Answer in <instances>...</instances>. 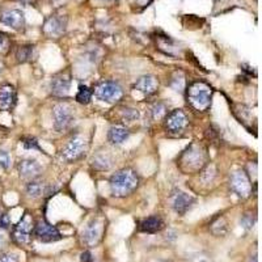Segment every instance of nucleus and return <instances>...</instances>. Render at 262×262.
I'll use <instances>...</instances> for the list:
<instances>
[{"mask_svg": "<svg viewBox=\"0 0 262 262\" xmlns=\"http://www.w3.org/2000/svg\"><path fill=\"white\" fill-rule=\"evenodd\" d=\"M138 185H139V176L137 175L134 169L131 168H123L116 172L110 177L109 181L110 193L117 198L130 195L137 189Z\"/></svg>", "mask_w": 262, "mask_h": 262, "instance_id": "nucleus-1", "label": "nucleus"}, {"mask_svg": "<svg viewBox=\"0 0 262 262\" xmlns=\"http://www.w3.org/2000/svg\"><path fill=\"white\" fill-rule=\"evenodd\" d=\"M207 153L206 150L201 144L191 143L187 146L186 150L180 155L178 164L184 171L186 172H196L201 171L206 166Z\"/></svg>", "mask_w": 262, "mask_h": 262, "instance_id": "nucleus-2", "label": "nucleus"}, {"mask_svg": "<svg viewBox=\"0 0 262 262\" xmlns=\"http://www.w3.org/2000/svg\"><path fill=\"white\" fill-rule=\"evenodd\" d=\"M186 99L195 110L205 112L210 108L212 100V89L207 83L195 81L186 89Z\"/></svg>", "mask_w": 262, "mask_h": 262, "instance_id": "nucleus-3", "label": "nucleus"}, {"mask_svg": "<svg viewBox=\"0 0 262 262\" xmlns=\"http://www.w3.org/2000/svg\"><path fill=\"white\" fill-rule=\"evenodd\" d=\"M53 121L54 128L58 133H64L69 130L75 121V113L72 106L66 101L56 103L53 108Z\"/></svg>", "mask_w": 262, "mask_h": 262, "instance_id": "nucleus-4", "label": "nucleus"}, {"mask_svg": "<svg viewBox=\"0 0 262 262\" xmlns=\"http://www.w3.org/2000/svg\"><path fill=\"white\" fill-rule=\"evenodd\" d=\"M88 139L84 135H74V137L67 142L64 147H63L62 152V159H64L66 161L69 162H75L76 160L81 159L84 156V153L88 150Z\"/></svg>", "mask_w": 262, "mask_h": 262, "instance_id": "nucleus-5", "label": "nucleus"}, {"mask_svg": "<svg viewBox=\"0 0 262 262\" xmlns=\"http://www.w3.org/2000/svg\"><path fill=\"white\" fill-rule=\"evenodd\" d=\"M94 94L100 101L114 104L121 101V99L123 97V89L117 81L106 80L97 85L94 89Z\"/></svg>", "mask_w": 262, "mask_h": 262, "instance_id": "nucleus-6", "label": "nucleus"}, {"mask_svg": "<svg viewBox=\"0 0 262 262\" xmlns=\"http://www.w3.org/2000/svg\"><path fill=\"white\" fill-rule=\"evenodd\" d=\"M35 230V222H33V216L25 212L20 222L13 227L12 230V239L16 244L19 245H26L30 243L31 232Z\"/></svg>", "mask_w": 262, "mask_h": 262, "instance_id": "nucleus-7", "label": "nucleus"}, {"mask_svg": "<svg viewBox=\"0 0 262 262\" xmlns=\"http://www.w3.org/2000/svg\"><path fill=\"white\" fill-rule=\"evenodd\" d=\"M230 186L231 190L240 198H248L252 194V182L248 177L247 172L243 169L232 172L230 176Z\"/></svg>", "mask_w": 262, "mask_h": 262, "instance_id": "nucleus-8", "label": "nucleus"}, {"mask_svg": "<svg viewBox=\"0 0 262 262\" xmlns=\"http://www.w3.org/2000/svg\"><path fill=\"white\" fill-rule=\"evenodd\" d=\"M169 205L178 215H185L195 205V198L180 189H175L169 195Z\"/></svg>", "mask_w": 262, "mask_h": 262, "instance_id": "nucleus-9", "label": "nucleus"}, {"mask_svg": "<svg viewBox=\"0 0 262 262\" xmlns=\"http://www.w3.org/2000/svg\"><path fill=\"white\" fill-rule=\"evenodd\" d=\"M35 236L42 243H55L62 239V235L58 228L47 222L46 219H41L35 224Z\"/></svg>", "mask_w": 262, "mask_h": 262, "instance_id": "nucleus-10", "label": "nucleus"}, {"mask_svg": "<svg viewBox=\"0 0 262 262\" xmlns=\"http://www.w3.org/2000/svg\"><path fill=\"white\" fill-rule=\"evenodd\" d=\"M164 118L166 130L171 134H181L187 126V117L181 109L172 110Z\"/></svg>", "mask_w": 262, "mask_h": 262, "instance_id": "nucleus-11", "label": "nucleus"}, {"mask_svg": "<svg viewBox=\"0 0 262 262\" xmlns=\"http://www.w3.org/2000/svg\"><path fill=\"white\" fill-rule=\"evenodd\" d=\"M104 232V220L100 218L92 219L83 231V241L88 247H96L100 243Z\"/></svg>", "mask_w": 262, "mask_h": 262, "instance_id": "nucleus-12", "label": "nucleus"}, {"mask_svg": "<svg viewBox=\"0 0 262 262\" xmlns=\"http://www.w3.org/2000/svg\"><path fill=\"white\" fill-rule=\"evenodd\" d=\"M71 88V75L69 72H59L55 76H53L50 83L51 94L54 97H66L70 93Z\"/></svg>", "mask_w": 262, "mask_h": 262, "instance_id": "nucleus-13", "label": "nucleus"}, {"mask_svg": "<svg viewBox=\"0 0 262 262\" xmlns=\"http://www.w3.org/2000/svg\"><path fill=\"white\" fill-rule=\"evenodd\" d=\"M67 28V19L63 16H51L44 24V33L49 37H60Z\"/></svg>", "mask_w": 262, "mask_h": 262, "instance_id": "nucleus-14", "label": "nucleus"}, {"mask_svg": "<svg viewBox=\"0 0 262 262\" xmlns=\"http://www.w3.org/2000/svg\"><path fill=\"white\" fill-rule=\"evenodd\" d=\"M17 171H19L20 177L26 178V180H35L41 175L40 162L35 159H22L17 162Z\"/></svg>", "mask_w": 262, "mask_h": 262, "instance_id": "nucleus-15", "label": "nucleus"}, {"mask_svg": "<svg viewBox=\"0 0 262 262\" xmlns=\"http://www.w3.org/2000/svg\"><path fill=\"white\" fill-rule=\"evenodd\" d=\"M16 101H17V93L15 87L8 83L0 85V110L3 112L11 110L16 105Z\"/></svg>", "mask_w": 262, "mask_h": 262, "instance_id": "nucleus-16", "label": "nucleus"}, {"mask_svg": "<svg viewBox=\"0 0 262 262\" xmlns=\"http://www.w3.org/2000/svg\"><path fill=\"white\" fill-rule=\"evenodd\" d=\"M134 89L143 93L144 96H151V94L156 93L157 89H159V80H157L156 76L153 75L141 76L135 83Z\"/></svg>", "mask_w": 262, "mask_h": 262, "instance_id": "nucleus-17", "label": "nucleus"}, {"mask_svg": "<svg viewBox=\"0 0 262 262\" xmlns=\"http://www.w3.org/2000/svg\"><path fill=\"white\" fill-rule=\"evenodd\" d=\"M0 21L15 30H21L25 26V17L20 10L7 11L0 16Z\"/></svg>", "mask_w": 262, "mask_h": 262, "instance_id": "nucleus-18", "label": "nucleus"}, {"mask_svg": "<svg viewBox=\"0 0 262 262\" xmlns=\"http://www.w3.org/2000/svg\"><path fill=\"white\" fill-rule=\"evenodd\" d=\"M131 131L126 125H113L108 131V141L113 144V146H121L125 143L130 137Z\"/></svg>", "mask_w": 262, "mask_h": 262, "instance_id": "nucleus-19", "label": "nucleus"}, {"mask_svg": "<svg viewBox=\"0 0 262 262\" xmlns=\"http://www.w3.org/2000/svg\"><path fill=\"white\" fill-rule=\"evenodd\" d=\"M164 220L160 216L152 215L148 218L143 219L139 224V231L144 234H156L160 232L164 228Z\"/></svg>", "mask_w": 262, "mask_h": 262, "instance_id": "nucleus-20", "label": "nucleus"}, {"mask_svg": "<svg viewBox=\"0 0 262 262\" xmlns=\"http://www.w3.org/2000/svg\"><path fill=\"white\" fill-rule=\"evenodd\" d=\"M47 193V186L41 178H35V180H30L26 185V194H28L29 198L31 200H38L44 194Z\"/></svg>", "mask_w": 262, "mask_h": 262, "instance_id": "nucleus-21", "label": "nucleus"}, {"mask_svg": "<svg viewBox=\"0 0 262 262\" xmlns=\"http://www.w3.org/2000/svg\"><path fill=\"white\" fill-rule=\"evenodd\" d=\"M185 84H186V81H185L184 72L177 70V71H175L172 74L171 79H169V87H171L173 91L184 93Z\"/></svg>", "mask_w": 262, "mask_h": 262, "instance_id": "nucleus-22", "label": "nucleus"}, {"mask_svg": "<svg viewBox=\"0 0 262 262\" xmlns=\"http://www.w3.org/2000/svg\"><path fill=\"white\" fill-rule=\"evenodd\" d=\"M36 49L33 45H24V46H20L16 51V58H17V62L19 63H28L33 60L35 58Z\"/></svg>", "mask_w": 262, "mask_h": 262, "instance_id": "nucleus-23", "label": "nucleus"}, {"mask_svg": "<svg viewBox=\"0 0 262 262\" xmlns=\"http://www.w3.org/2000/svg\"><path fill=\"white\" fill-rule=\"evenodd\" d=\"M92 167L97 171H108L112 167V159L108 153H97L92 159Z\"/></svg>", "mask_w": 262, "mask_h": 262, "instance_id": "nucleus-24", "label": "nucleus"}, {"mask_svg": "<svg viewBox=\"0 0 262 262\" xmlns=\"http://www.w3.org/2000/svg\"><path fill=\"white\" fill-rule=\"evenodd\" d=\"M211 232L215 236H224L228 232V222L224 216H219L216 218L214 222L211 223V227H210Z\"/></svg>", "mask_w": 262, "mask_h": 262, "instance_id": "nucleus-25", "label": "nucleus"}, {"mask_svg": "<svg viewBox=\"0 0 262 262\" xmlns=\"http://www.w3.org/2000/svg\"><path fill=\"white\" fill-rule=\"evenodd\" d=\"M92 96H93V92H92L91 88L87 87V85L80 84L79 85L78 93H76V96H75V100L78 101L79 104L87 105V104L91 103Z\"/></svg>", "mask_w": 262, "mask_h": 262, "instance_id": "nucleus-26", "label": "nucleus"}, {"mask_svg": "<svg viewBox=\"0 0 262 262\" xmlns=\"http://www.w3.org/2000/svg\"><path fill=\"white\" fill-rule=\"evenodd\" d=\"M121 118L122 122H123L122 125L133 123V122L139 119V112H138V109H134V108H123L121 112Z\"/></svg>", "mask_w": 262, "mask_h": 262, "instance_id": "nucleus-27", "label": "nucleus"}, {"mask_svg": "<svg viewBox=\"0 0 262 262\" xmlns=\"http://www.w3.org/2000/svg\"><path fill=\"white\" fill-rule=\"evenodd\" d=\"M216 176V168L214 164H206L201 169V180H202L205 184H210L212 182V180L215 178Z\"/></svg>", "mask_w": 262, "mask_h": 262, "instance_id": "nucleus-28", "label": "nucleus"}, {"mask_svg": "<svg viewBox=\"0 0 262 262\" xmlns=\"http://www.w3.org/2000/svg\"><path fill=\"white\" fill-rule=\"evenodd\" d=\"M151 114H152V118L155 119V121L164 118V117L168 114L167 105L164 103H160V101L156 104H153L152 109H151Z\"/></svg>", "mask_w": 262, "mask_h": 262, "instance_id": "nucleus-29", "label": "nucleus"}, {"mask_svg": "<svg viewBox=\"0 0 262 262\" xmlns=\"http://www.w3.org/2000/svg\"><path fill=\"white\" fill-rule=\"evenodd\" d=\"M159 49L162 50L166 54H169V55H173V51L172 49H176L175 44H173V41L168 37V36H164V37H159Z\"/></svg>", "mask_w": 262, "mask_h": 262, "instance_id": "nucleus-30", "label": "nucleus"}, {"mask_svg": "<svg viewBox=\"0 0 262 262\" xmlns=\"http://www.w3.org/2000/svg\"><path fill=\"white\" fill-rule=\"evenodd\" d=\"M254 223H256V216L253 215V214H249V212L244 214L240 219V225L245 231H250L253 225H254Z\"/></svg>", "mask_w": 262, "mask_h": 262, "instance_id": "nucleus-31", "label": "nucleus"}, {"mask_svg": "<svg viewBox=\"0 0 262 262\" xmlns=\"http://www.w3.org/2000/svg\"><path fill=\"white\" fill-rule=\"evenodd\" d=\"M22 144L25 147L26 150H37V151H42L41 150L40 144H38L37 139L33 137H26V138H22ZM44 152V151H42Z\"/></svg>", "mask_w": 262, "mask_h": 262, "instance_id": "nucleus-32", "label": "nucleus"}, {"mask_svg": "<svg viewBox=\"0 0 262 262\" xmlns=\"http://www.w3.org/2000/svg\"><path fill=\"white\" fill-rule=\"evenodd\" d=\"M0 167L8 169L11 167V156L7 151H0Z\"/></svg>", "mask_w": 262, "mask_h": 262, "instance_id": "nucleus-33", "label": "nucleus"}, {"mask_svg": "<svg viewBox=\"0 0 262 262\" xmlns=\"http://www.w3.org/2000/svg\"><path fill=\"white\" fill-rule=\"evenodd\" d=\"M11 225V218L7 212L0 214V230H7Z\"/></svg>", "mask_w": 262, "mask_h": 262, "instance_id": "nucleus-34", "label": "nucleus"}, {"mask_svg": "<svg viewBox=\"0 0 262 262\" xmlns=\"http://www.w3.org/2000/svg\"><path fill=\"white\" fill-rule=\"evenodd\" d=\"M0 262H19V257L13 253H8V254L0 256Z\"/></svg>", "mask_w": 262, "mask_h": 262, "instance_id": "nucleus-35", "label": "nucleus"}, {"mask_svg": "<svg viewBox=\"0 0 262 262\" xmlns=\"http://www.w3.org/2000/svg\"><path fill=\"white\" fill-rule=\"evenodd\" d=\"M7 49H8V38L4 35H0V54L4 53Z\"/></svg>", "mask_w": 262, "mask_h": 262, "instance_id": "nucleus-36", "label": "nucleus"}, {"mask_svg": "<svg viewBox=\"0 0 262 262\" xmlns=\"http://www.w3.org/2000/svg\"><path fill=\"white\" fill-rule=\"evenodd\" d=\"M80 259L81 262H92L93 261V256H92V253L89 250H84V252L81 253Z\"/></svg>", "mask_w": 262, "mask_h": 262, "instance_id": "nucleus-37", "label": "nucleus"}, {"mask_svg": "<svg viewBox=\"0 0 262 262\" xmlns=\"http://www.w3.org/2000/svg\"><path fill=\"white\" fill-rule=\"evenodd\" d=\"M7 245V237L3 232H0V249Z\"/></svg>", "mask_w": 262, "mask_h": 262, "instance_id": "nucleus-38", "label": "nucleus"}, {"mask_svg": "<svg viewBox=\"0 0 262 262\" xmlns=\"http://www.w3.org/2000/svg\"><path fill=\"white\" fill-rule=\"evenodd\" d=\"M194 262H210V259H209V257L200 254V256L194 257Z\"/></svg>", "mask_w": 262, "mask_h": 262, "instance_id": "nucleus-39", "label": "nucleus"}, {"mask_svg": "<svg viewBox=\"0 0 262 262\" xmlns=\"http://www.w3.org/2000/svg\"><path fill=\"white\" fill-rule=\"evenodd\" d=\"M137 2L139 4H141V6L144 7V6H147V4H150L151 2H152V0H137Z\"/></svg>", "mask_w": 262, "mask_h": 262, "instance_id": "nucleus-40", "label": "nucleus"}, {"mask_svg": "<svg viewBox=\"0 0 262 262\" xmlns=\"http://www.w3.org/2000/svg\"><path fill=\"white\" fill-rule=\"evenodd\" d=\"M248 262H258V258H257V254H253V256L249 257Z\"/></svg>", "mask_w": 262, "mask_h": 262, "instance_id": "nucleus-41", "label": "nucleus"}, {"mask_svg": "<svg viewBox=\"0 0 262 262\" xmlns=\"http://www.w3.org/2000/svg\"><path fill=\"white\" fill-rule=\"evenodd\" d=\"M3 70H4V64H3V62L0 60V74L3 72Z\"/></svg>", "mask_w": 262, "mask_h": 262, "instance_id": "nucleus-42", "label": "nucleus"}]
</instances>
